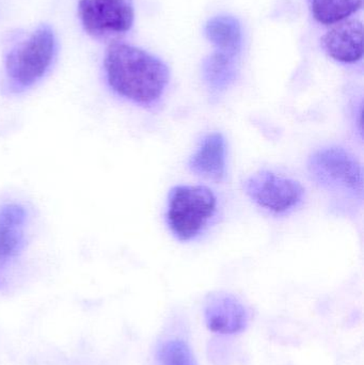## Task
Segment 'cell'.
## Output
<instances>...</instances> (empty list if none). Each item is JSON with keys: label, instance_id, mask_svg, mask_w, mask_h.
<instances>
[{"label": "cell", "instance_id": "cell-1", "mask_svg": "<svg viewBox=\"0 0 364 365\" xmlns=\"http://www.w3.org/2000/svg\"><path fill=\"white\" fill-rule=\"evenodd\" d=\"M105 71L111 89L139 105L157 102L170 78L162 60L126 43H113L105 55Z\"/></svg>", "mask_w": 364, "mask_h": 365}, {"label": "cell", "instance_id": "cell-2", "mask_svg": "<svg viewBox=\"0 0 364 365\" xmlns=\"http://www.w3.org/2000/svg\"><path fill=\"white\" fill-rule=\"evenodd\" d=\"M215 195L205 186H177L169 195L168 219L175 237L187 242L199 235L216 210Z\"/></svg>", "mask_w": 364, "mask_h": 365}, {"label": "cell", "instance_id": "cell-3", "mask_svg": "<svg viewBox=\"0 0 364 365\" xmlns=\"http://www.w3.org/2000/svg\"><path fill=\"white\" fill-rule=\"evenodd\" d=\"M55 34L49 26L38 27L27 40L9 53L6 74L19 89L38 83L48 70L55 55Z\"/></svg>", "mask_w": 364, "mask_h": 365}, {"label": "cell", "instance_id": "cell-4", "mask_svg": "<svg viewBox=\"0 0 364 365\" xmlns=\"http://www.w3.org/2000/svg\"><path fill=\"white\" fill-rule=\"evenodd\" d=\"M308 168L314 181L325 188L363 197V167L346 150L339 147L318 150L309 158Z\"/></svg>", "mask_w": 364, "mask_h": 365}, {"label": "cell", "instance_id": "cell-5", "mask_svg": "<svg viewBox=\"0 0 364 365\" xmlns=\"http://www.w3.org/2000/svg\"><path fill=\"white\" fill-rule=\"evenodd\" d=\"M78 11L83 28L94 38L125 34L134 24L132 0H80Z\"/></svg>", "mask_w": 364, "mask_h": 365}, {"label": "cell", "instance_id": "cell-6", "mask_svg": "<svg viewBox=\"0 0 364 365\" xmlns=\"http://www.w3.org/2000/svg\"><path fill=\"white\" fill-rule=\"evenodd\" d=\"M244 187L254 203L277 214L296 207L305 195V189L301 182L266 170L248 178Z\"/></svg>", "mask_w": 364, "mask_h": 365}, {"label": "cell", "instance_id": "cell-7", "mask_svg": "<svg viewBox=\"0 0 364 365\" xmlns=\"http://www.w3.org/2000/svg\"><path fill=\"white\" fill-rule=\"evenodd\" d=\"M204 319L211 331L235 334L246 329L249 313L245 304L232 294L216 292L209 294L205 300Z\"/></svg>", "mask_w": 364, "mask_h": 365}, {"label": "cell", "instance_id": "cell-8", "mask_svg": "<svg viewBox=\"0 0 364 365\" xmlns=\"http://www.w3.org/2000/svg\"><path fill=\"white\" fill-rule=\"evenodd\" d=\"M321 45L329 57L341 63H356L363 56V24L348 19L331 26L321 38Z\"/></svg>", "mask_w": 364, "mask_h": 365}, {"label": "cell", "instance_id": "cell-9", "mask_svg": "<svg viewBox=\"0 0 364 365\" xmlns=\"http://www.w3.org/2000/svg\"><path fill=\"white\" fill-rule=\"evenodd\" d=\"M28 212L19 204H4L0 207V269L14 261L26 244Z\"/></svg>", "mask_w": 364, "mask_h": 365}, {"label": "cell", "instance_id": "cell-10", "mask_svg": "<svg viewBox=\"0 0 364 365\" xmlns=\"http://www.w3.org/2000/svg\"><path fill=\"white\" fill-rule=\"evenodd\" d=\"M188 167L199 177L222 181L227 173V143L224 135L212 133L203 138Z\"/></svg>", "mask_w": 364, "mask_h": 365}, {"label": "cell", "instance_id": "cell-11", "mask_svg": "<svg viewBox=\"0 0 364 365\" xmlns=\"http://www.w3.org/2000/svg\"><path fill=\"white\" fill-rule=\"evenodd\" d=\"M205 36L215 46V51L239 57L243 49V28L239 19L231 15H220L209 19Z\"/></svg>", "mask_w": 364, "mask_h": 365}, {"label": "cell", "instance_id": "cell-12", "mask_svg": "<svg viewBox=\"0 0 364 365\" xmlns=\"http://www.w3.org/2000/svg\"><path fill=\"white\" fill-rule=\"evenodd\" d=\"M239 57L215 51L203 62L205 83L214 94L222 93L230 87L237 74Z\"/></svg>", "mask_w": 364, "mask_h": 365}, {"label": "cell", "instance_id": "cell-13", "mask_svg": "<svg viewBox=\"0 0 364 365\" xmlns=\"http://www.w3.org/2000/svg\"><path fill=\"white\" fill-rule=\"evenodd\" d=\"M310 12L318 23L333 26L350 19L361 10L363 0H307Z\"/></svg>", "mask_w": 364, "mask_h": 365}, {"label": "cell", "instance_id": "cell-14", "mask_svg": "<svg viewBox=\"0 0 364 365\" xmlns=\"http://www.w3.org/2000/svg\"><path fill=\"white\" fill-rule=\"evenodd\" d=\"M158 365H198L190 347L182 340L162 343L156 354Z\"/></svg>", "mask_w": 364, "mask_h": 365}]
</instances>
